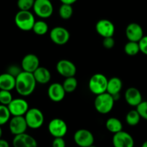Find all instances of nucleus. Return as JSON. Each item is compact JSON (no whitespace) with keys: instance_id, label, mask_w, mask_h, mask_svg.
Wrapping results in <instances>:
<instances>
[{"instance_id":"obj_1","label":"nucleus","mask_w":147,"mask_h":147,"mask_svg":"<svg viewBox=\"0 0 147 147\" xmlns=\"http://www.w3.org/2000/svg\"><path fill=\"white\" fill-rule=\"evenodd\" d=\"M37 85L33 73L22 71L16 78L15 90L22 96H29L34 91Z\"/></svg>"},{"instance_id":"obj_2","label":"nucleus","mask_w":147,"mask_h":147,"mask_svg":"<svg viewBox=\"0 0 147 147\" xmlns=\"http://www.w3.org/2000/svg\"><path fill=\"white\" fill-rule=\"evenodd\" d=\"M109 79L102 73H96L90 77L88 82V88L93 94L98 96L107 92Z\"/></svg>"},{"instance_id":"obj_3","label":"nucleus","mask_w":147,"mask_h":147,"mask_svg":"<svg viewBox=\"0 0 147 147\" xmlns=\"http://www.w3.org/2000/svg\"><path fill=\"white\" fill-rule=\"evenodd\" d=\"M36 20L34 16L30 11H19L14 17L16 26L22 31L32 30Z\"/></svg>"},{"instance_id":"obj_4","label":"nucleus","mask_w":147,"mask_h":147,"mask_svg":"<svg viewBox=\"0 0 147 147\" xmlns=\"http://www.w3.org/2000/svg\"><path fill=\"white\" fill-rule=\"evenodd\" d=\"M114 103L115 100L113 96L106 92L96 96L94 100V107L100 114H107L112 111Z\"/></svg>"},{"instance_id":"obj_5","label":"nucleus","mask_w":147,"mask_h":147,"mask_svg":"<svg viewBox=\"0 0 147 147\" xmlns=\"http://www.w3.org/2000/svg\"><path fill=\"white\" fill-rule=\"evenodd\" d=\"M28 128L37 129L42 127L45 121V116L42 112L37 108H32L24 115Z\"/></svg>"},{"instance_id":"obj_6","label":"nucleus","mask_w":147,"mask_h":147,"mask_svg":"<svg viewBox=\"0 0 147 147\" xmlns=\"http://www.w3.org/2000/svg\"><path fill=\"white\" fill-rule=\"evenodd\" d=\"M32 9L34 14L42 19L50 17L54 11L53 5L50 0H35Z\"/></svg>"},{"instance_id":"obj_7","label":"nucleus","mask_w":147,"mask_h":147,"mask_svg":"<svg viewBox=\"0 0 147 147\" xmlns=\"http://www.w3.org/2000/svg\"><path fill=\"white\" fill-rule=\"evenodd\" d=\"M47 129L54 138H63L67 132V125L63 119L56 118L49 122Z\"/></svg>"},{"instance_id":"obj_8","label":"nucleus","mask_w":147,"mask_h":147,"mask_svg":"<svg viewBox=\"0 0 147 147\" xmlns=\"http://www.w3.org/2000/svg\"><path fill=\"white\" fill-rule=\"evenodd\" d=\"M75 143L79 147H90L94 144V136L88 129H81L76 131L73 136Z\"/></svg>"},{"instance_id":"obj_9","label":"nucleus","mask_w":147,"mask_h":147,"mask_svg":"<svg viewBox=\"0 0 147 147\" xmlns=\"http://www.w3.org/2000/svg\"><path fill=\"white\" fill-rule=\"evenodd\" d=\"M50 37L52 42L57 45H64L68 42L70 34L67 29L57 26L53 27L50 32Z\"/></svg>"},{"instance_id":"obj_10","label":"nucleus","mask_w":147,"mask_h":147,"mask_svg":"<svg viewBox=\"0 0 147 147\" xmlns=\"http://www.w3.org/2000/svg\"><path fill=\"white\" fill-rule=\"evenodd\" d=\"M7 107L12 116H24L30 109L27 100L21 98L13 99Z\"/></svg>"},{"instance_id":"obj_11","label":"nucleus","mask_w":147,"mask_h":147,"mask_svg":"<svg viewBox=\"0 0 147 147\" xmlns=\"http://www.w3.org/2000/svg\"><path fill=\"white\" fill-rule=\"evenodd\" d=\"M56 70L57 73L63 77H75L77 72V68L74 63L69 60L63 59L57 62L56 65Z\"/></svg>"},{"instance_id":"obj_12","label":"nucleus","mask_w":147,"mask_h":147,"mask_svg":"<svg viewBox=\"0 0 147 147\" xmlns=\"http://www.w3.org/2000/svg\"><path fill=\"white\" fill-rule=\"evenodd\" d=\"M96 30L99 35L103 38H106L113 37L116 28L111 21L107 19H102L96 23Z\"/></svg>"},{"instance_id":"obj_13","label":"nucleus","mask_w":147,"mask_h":147,"mask_svg":"<svg viewBox=\"0 0 147 147\" xmlns=\"http://www.w3.org/2000/svg\"><path fill=\"white\" fill-rule=\"evenodd\" d=\"M27 128L24 116H13L9 121V129L14 136L26 133Z\"/></svg>"},{"instance_id":"obj_14","label":"nucleus","mask_w":147,"mask_h":147,"mask_svg":"<svg viewBox=\"0 0 147 147\" xmlns=\"http://www.w3.org/2000/svg\"><path fill=\"white\" fill-rule=\"evenodd\" d=\"M112 143L113 147H134V139L130 134L121 131L113 134Z\"/></svg>"},{"instance_id":"obj_15","label":"nucleus","mask_w":147,"mask_h":147,"mask_svg":"<svg viewBox=\"0 0 147 147\" xmlns=\"http://www.w3.org/2000/svg\"><path fill=\"white\" fill-rule=\"evenodd\" d=\"M21 67L23 71L33 73L40 67V59L34 54L26 55L22 60Z\"/></svg>"},{"instance_id":"obj_16","label":"nucleus","mask_w":147,"mask_h":147,"mask_svg":"<svg viewBox=\"0 0 147 147\" xmlns=\"http://www.w3.org/2000/svg\"><path fill=\"white\" fill-rule=\"evenodd\" d=\"M65 94L66 92L61 83H52L47 89V96L49 98L55 103L62 101L64 99Z\"/></svg>"},{"instance_id":"obj_17","label":"nucleus","mask_w":147,"mask_h":147,"mask_svg":"<svg viewBox=\"0 0 147 147\" xmlns=\"http://www.w3.org/2000/svg\"><path fill=\"white\" fill-rule=\"evenodd\" d=\"M126 36L129 41L139 42L144 36L143 28L138 23H130L126 28Z\"/></svg>"},{"instance_id":"obj_18","label":"nucleus","mask_w":147,"mask_h":147,"mask_svg":"<svg viewBox=\"0 0 147 147\" xmlns=\"http://www.w3.org/2000/svg\"><path fill=\"white\" fill-rule=\"evenodd\" d=\"M13 147H37L36 139L27 133L14 136L12 140Z\"/></svg>"},{"instance_id":"obj_19","label":"nucleus","mask_w":147,"mask_h":147,"mask_svg":"<svg viewBox=\"0 0 147 147\" xmlns=\"http://www.w3.org/2000/svg\"><path fill=\"white\" fill-rule=\"evenodd\" d=\"M124 98L126 103L133 107H137L143 101L142 93L139 89L134 87H130L126 90Z\"/></svg>"},{"instance_id":"obj_20","label":"nucleus","mask_w":147,"mask_h":147,"mask_svg":"<svg viewBox=\"0 0 147 147\" xmlns=\"http://www.w3.org/2000/svg\"><path fill=\"white\" fill-rule=\"evenodd\" d=\"M16 78L7 73L0 75V90L11 91L15 89Z\"/></svg>"},{"instance_id":"obj_21","label":"nucleus","mask_w":147,"mask_h":147,"mask_svg":"<svg viewBox=\"0 0 147 147\" xmlns=\"http://www.w3.org/2000/svg\"><path fill=\"white\" fill-rule=\"evenodd\" d=\"M34 79L37 83L40 84H47L51 80V73L50 70L45 67L40 66L33 73Z\"/></svg>"},{"instance_id":"obj_22","label":"nucleus","mask_w":147,"mask_h":147,"mask_svg":"<svg viewBox=\"0 0 147 147\" xmlns=\"http://www.w3.org/2000/svg\"><path fill=\"white\" fill-rule=\"evenodd\" d=\"M123 88L122 80L118 77H113L110 78L108 82L107 93L112 96L120 94V92Z\"/></svg>"},{"instance_id":"obj_23","label":"nucleus","mask_w":147,"mask_h":147,"mask_svg":"<svg viewBox=\"0 0 147 147\" xmlns=\"http://www.w3.org/2000/svg\"><path fill=\"white\" fill-rule=\"evenodd\" d=\"M106 128L109 131L115 134L123 131V124L117 118L111 117L106 121Z\"/></svg>"},{"instance_id":"obj_24","label":"nucleus","mask_w":147,"mask_h":147,"mask_svg":"<svg viewBox=\"0 0 147 147\" xmlns=\"http://www.w3.org/2000/svg\"><path fill=\"white\" fill-rule=\"evenodd\" d=\"M48 24L44 20L36 21L32 28V31L34 32V34L39 36H43L46 34L48 32Z\"/></svg>"},{"instance_id":"obj_25","label":"nucleus","mask_w":147,"mask_h":147,"mask_svg":"<svg viewBox=\"0 0 147 147\" xmlns=\"http://www.w3.org/2000/svg\"><path fill=\"white\" fill-rule=\"evenodd\" d=\"M141 116L138 111L136 110H131L128 112L126 116V121L128 125L130 126H135L138 125L140 122Z\"/></svg>"},{"instance_id":"obj_26","label":"nucleus","mask_w":147,"mask_h":147,"mask_svg":"<svg viewBox=\"0 0 147 147\" xmlns=\"http://www.w3.org/2000/svg\"><path fill=\"white\" fill-rule=\"evenodd\" d=\"M125 53L129 56H135L140 52V48H139V42H136L129 41L124 45Z\"/></svg>"},{"instance_id":"obj_27","label":"nucleus","mask_w":147,"mask_h":147,"mask_svg":"<svg viewBox=\"0 0 147 147\" xmlns=\"http://www.w3.org/2000/svg\"><path fill=\"white\" fill-rule=\"evenodd\" d=\"M63 86L65 90L66 93H73L78 87V80L75 77L67 78L65 79L63 83Z\"/></svg>"},{"instance_id":"obj_28","label":"nucleus","mask_w":147,"mask_h":147,"mask_svg":"<svg viewBox=\"0 0 147 147\" xmlns=\"http://www.w3.org/2000/svg\"><path fill=\"white\" fill-rule=\"evenodd\" d=\"M73 14V9L72 5L62 4L59 8V16L63 20H67L71 18Z\"/></svg>"},{"instance_id":"obj_29","label":"nucleus","mask_w":147,"mask_h":147,"mask_svg":"<svg viewBox=\"0 0 147 147\" xmlns=\"http://www.w3.org/2000/svg\"><path fill=\"white\" fill-rule=\"evenodd\" d=\"M11 113L7 106L0 104V126L6 124L10 121Z\"/></svg>"},{"instance_id":"obj_30","label":"nucleus","mask_w":147,"mask_h":147,"mask_svg":"<svg viewBox=\"0 0 147 147\" xmlns=\"http://www.w3.org/2000/svg\"><path fill=\"white\" fill-rule=\"evenodd\" d=\"M35 0H17V5L20 11H30L33 8Z\"/></svg>"},{"instance_id":"obj_31","label":"nucleus","mask_w":147,"mask_h":147,"mask_svg":"<svg viewBox=\"0 0 147 147\" xmlns=\"http://www.w3.org/2000/svg\"><path fill=\"white\" fill-rule=\"evenodd\" d=\"M13 99L11 92L0 90V104L8 106Z\"/></svg>"},{"instance_id":"obj_32","label":"nucleus","mask_w":147,"mask_h":147,"mask_svg":"<svg viewBox=\"0 0 147 147\" xmlns=\"http://www.w3.org/2000/svg\"><path fill=\"white\" fill-rule=\"evenodd\" d=\"M136 111L139 113L141 118L147 121V100H143L136 107Z\"/></svg>"},{"instance_id":"obj_33","label":"nucleus","mask_w":147,"mask_h":147,"mask_svg":"<svg viewBox=\"0 0 147 147\" xmlns=\"http://www.w3.org/2000/svg\"><path fill=\"white\" fill-rule=\"evenodd\" d=\"M22 71L23 70L22 67H20L17 65H11L7 68V73L10 74L11 76H14V78H17Z\"/></svg>"},{"instance_id":"obj_34","label":"nucleus","mask_w":147,"mask_h":147,"mask_svg":"<svg viewBox=\"0 0 147 147\" xmlns=\"http://www.w3.org/2000/svg\"><path fill=\"white\" fill-rule=\"evenodd\" d=\"M103 46L106 49L110 50L112 49L115 45V40L113 37H106V38H103V42H102Z\"/></svg>"},{"instance_id":"obj_35","label":"nucleus","mask_w":147,"mask_h":147,"mask_svg":"<svg viewBox=\"0 0 147 147\" xmlns=\"http://www.w3.org/2000/svg\"><path fill=\"white\" fill-rule=\"evenodd\" d=\"M140 52L147 55V35L144 36L142 40L139 42Z\"/></svg>"},{"instance_id":"obj_36","label":"nucleus","mask_w":147,"mask_h":147,"mask_svg":"<svg viewBox=\"0 0 147 147\" xmlns=\"http://www.w3.org/2000/svg\"><path fill=\"white\" fill-rule=\"evenodd\" d=\"M52 147H66L65 141L63 138H55L52 143Z\"/></svg>"},{"instance_id":"obj_37","label":"nucleus","mask_w":147,"mask_h":147,"mask_svg":"<svg viewBox=\"0 0 147 147\" xmlns=\"http://www.w3.org/2000/svg\"><path fill=\"white\" fill-rule=\"evenodd\" d=\"M0 147H9V144L5 139H0Z\"/></svg>"},{"instance_id":"obj_38","label":"nucleus","mask_w":147,"mask_h":147,"mask_svg":"<svg viewBox=\"0 0 147 147\" xmlns=\"http://www.w3.org/2000/svg\"><path fill=\"white\" fill-rule=\"evenodd\" d=\"M61 1L62 4H69V5H72V4H75L78 0H60Z\"/></svg>"},{"instance_id":"obj_39","label":"nucleus","mask_w":147,"mask_h":147,"mask_svg":"<svg viewBox=\"0 0 147 147\" xmlns=\"http://www.w3.org/2000/svg\"><path fill=\"white\" fill-rule=\"evenodd\" d=\"M142 147H147V141H146V142H144L142 144Z\"/></svg>"},{"instance_id":"obj_40","label":"nucleus","mask_w":147,"mask_h":147,"mask_svg":"<svg viewBox=\"0 0 147 147\" xmlns=\"http://www.w3.org/2000/svg\"><path fill=\"white\" fill-rule=\"evenodd\" d=\"M1 136H2V129H1V126H0V139H1Z\"/></svg>"},{"instance_id":"obj_41","label":"nucleus","mask_w":147,"mask_h":147,"mask_svg":"<svg viewBox=\"0 0 147 147\" xmlns=\"http://www.w3.org/2000/svg\"><path fill=\"white\" fill-rule=\"evenodd\" d=\"M90 147H96V146H93H93H90Z\"/></svg>"},{"instance_id":"obj_42","label":"nucleus","mask_w":147,"mask_h":147,"mask_svg":"<svg viewBox=\"0 0 147 147\" xmlns=\"http://www.w3.org/2000/svg\"><path fill=\"white\" fill-rule=\"evenodd\" d=\"M50 1H51V0H50Z\"/></svg>"}]
</instances>
